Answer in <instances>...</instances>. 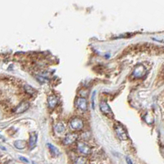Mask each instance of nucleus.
<instances>
[{"label": "nucleus", "mask_w": 164, "mask_h": 164, "mask_svg": "<svg viewBox=\"0 0 164 164\" xmlns=\"http://www.w3.org/2000/svg\"><path fill=\"white\" fill-rule=\"evenodd\" d=\"M74 164H87V160L85 157H78L76 160Z\"/></svg>", "instance_id": "nucleus-13"}, {"label": "nucleus", "mask_w": 164, "mask_h": 164, "mask_svg": "<svg viewBox=\"0 0 164 164\" xmlns=\"http://www.w3.org/2000/svg\"><path fill=\"white\" fill-rule=\"evenodd\" d=\"M24 88H25V90L26 91V93L30 94V95H33V94L35 93V89L32 88V87L30 86V85H26L24 86Z\"/></svg>", "instance_id": "nucleus-14"}, {"label": "nucleus", "mask_w": 164, "mask_h": 164, "mask_svg": "<svg viewBox=\"0 0 164 164\" xmlns=\"http://www.w3.org/2000/svg\"><path fill=\"white\" fill-rule=\"evenodd\" d=\"M69 126L71 129H72L73 131H80L84 127V121L79 117H75L70 121Z\"/></svg>", "instance_id": "nucleus-2"}, {"label": "nucleus", "mask_w": 164, "mask_h": 164, "mask_svg": "<svg viewBox=\"0 0 164 164\" xmlns=\"http://www.w3.org/2000/svg\"><path fill=\"white\" fill-rule=\"evenodd\" d=\"M48 103L49 104L50 108H54L56 107L58 103H59V99H58L56 96H54V95H51V96H49V99H48Z\"/></svg>", "instance_id": "nucleus-8"}, {"label": "nucleus", "mask_w": 164, "mask_h": 164, "mask_svg": "<svg viewBox=\"0 0 164 164\" xmlns=\"http://www.w3.org/2000/svg\"><path fill=\"white\" fill-rule=\"evenodd\" d=\"M37 80H39L40 83H48L49 82V79L44 77H42V76H39V77L37 78Z\"/></svg>", "instance_id": "nucleus-15"}, {"label": "nucleus", "mask_w": 164, "mask_h": 164, "mask_svg": "<svg viewBox=\"0 0 164 164\" xmlns=\"http://www.w3.org/2000/svg\"><path fill=\"white\" fill-rule=\"evenodd\" d=\"M161 153L164 156V147H161Z\"/></svg>", "instance_id": "nucleus-19"}, {"label": "nucleus", "mask_w": 164, "mask_h": 164, "mask_svg": "<svg viewBox=\"0 0 164 164\" xmlns=\"http://www.w3.org/2000/svg\"><path fill=\"white\" fill-rule=\"evenodd\" d=\"M77 149L79 152L81 153L82 154H84V155H89L91 153L90 147L85 142H78Z\"/></svg>", "instance_id": "nucleus-3"}, {"label": "nucleus", "mask_w": 164, "mask_h": 164, "mask_svg": "<svg viewBox=\"0 0 164 164\" xmlns=\"http://www.w3.org/2000/svg\"><path fill=\"white\" fill-rule=\"evenodd\" d=\"M37 142V134L36 133H32L30 137V141H29V145L30 148H34L36 145Z\"/></svg>", "instance_id": "nucleus-11"}, {"label": "nucleus", "mask_w": 164, "mask_h": 164, "mask_svg": "<svg viewBox=\"0 0 164 164\" xmlns=\"http://www.w3.org/2000/svg\"><path fill=\"white\" fill-rule=\"evenodd\" d=\"M19 158H20V160H21V161H22V162H26V163H29V162H30L27 158H24V157H22V156H20Z\"/></svg>", "instance_id": "nucleus-17"}, {"label": "nucleus", "mask_w": 164, "mask_h": 164, "mask_svg": "<svg viewBox=\"0 0 164 164\" xmlns=\"http://www.w3.org/2000/svg\"><path fill=\"white\" fill-rule=\"evenodd\" d=\"M14 146L18 149H24L26 146V143L25 141H17L14 142Z\"/></svg>", "instance_id": "nucleus-12"}, {"label": "nucleus", "mask_w": 164, "mask_h": 164, "mask_svg": "<svg viewBox=\"0 0 164 164\" xmlns=\"http://www.w3.org/2000/svg\"><path fill=\"white\" fill-rule=\"evenodd\" d=\"M48 147H49V149H50V152H51V153H52L54 157H57V156L59 155L60 153H59V149L56 146H54L52 144H48Z\"/></svg>", "instance_id": "nucleus-10"}, {"label": "nucleus", "mask_w": 164, "mask_h": 164, "mask_svg": "<svg viewBox=\"0 0 164 164\" xmlns=\"http://www.w3.org/2000/svg\"><path fill=\"white\" fill-rule=\"evenodd\" d=\"M100 110L104 112V114H110V113H112V109H111V108L109 107V105L107 104V102L102 101L101 103H100Z\"/></svg>", "instance_id": "nucleus-7"}, {"label": "nucleus", "mask_w": 164, "mask_h": 164, "mask_svg": "<svg viewBox=\"0 0 164 164\" xmlns=\"http://www.w3.org/2000/svg\"><path fill=\"white\" fill-rule=\"evenodd\" d=\"M54 131L58 134H62L65 131V126L62 122L57 123L56 125L54 126Z\"/></svg>", "instance_id": "nucleus-9"}, {"label": "nucleus", "mask_w": 164, "mask_h": 164, "mask_svg": "<svg viewBox=\"0 0 164 164\" xmlns=\"http://www.w3.org/2000/svg\"><path fill=\"white\" fill-rule=\"evenodd\" d=\"M29 108H30V104H29L28 102H22V103L16 108L15 112L16 113H22V112H26Z\"/></svg>", "instance_id": "nucleus-5"}, {"label": "nucleus", "mask_w": 164, "mask_h": 164, "mask_svg": "<svg viewBox=\"0 0 164 164\" xmlns=\"http://www.w3.org/2000/svg\"><path fill=\"white\" fill-rule=\"evenodd\" d=\"M76 106L80 111L85 112L88 108V103L85 98H78L76 101Z\"/></svg>", "instance_id": "nucleus-4"}, {"label": "nucleus", "mask_w": 164, "mask_h": 164, "mask_svg": "<svg viewBox=\"0 0 164 164\" xmlns=\"http://www.w3.org/2000/svg\"><path fill=\"white\" fill-rule=\"evenodd\" d=\"M126 162H127V164H133L132 163V161L129 158H126Z\"/></svg>", "instance_id": "nucleus-18"}, {"label": "nucleus", "mask_w": 164, "mask_h": 164, "mask_svg": "<svg viewBox=\"0 0 164 164\" xmlns=\"http://www.w3.org/2000/svg\"><path fill=\"white\" fill-rule=\"evenodd\" d=\"M95 94H96V92L95 91H94L93 94H92V97H91V100H92V108L93 109H95Z\"/></svg>", "instance_id": "nucleus-16"}, {"label": "nucleus", "mask_w": 164, "mask_h": 164, "mask_svg": "<svg viewBox=\"0 0 164 164\" xmlns=\"http://www.w3.org/2000/svg\"><path fill=\"white\" fill-rule=\"evenodd\" d=\"M115 131L117 133L118 138L121 141H126L128 139V134L127 131H126V129L124 128L122 125L121 124H116L115 125Z\"/></svg>", "instance_id": "nucleus-1"}, {"label": "nucleus", "mask_w": 164, "mask_h": 164, "mask_svg": "<svg viewBox=\"0 0 164 164\" xmlns=\"http://www.w3.org/2000/svg\"><path fill=\"white\" fill-rule=\"evenodd\" d=\"M78 138L77 134H74V133H69L67 136H65L64 139V144L65 145H71L72 143H74L76 141V139Z\"/></svg>", "instance_id": "nucleus-6"}]
</instances>
